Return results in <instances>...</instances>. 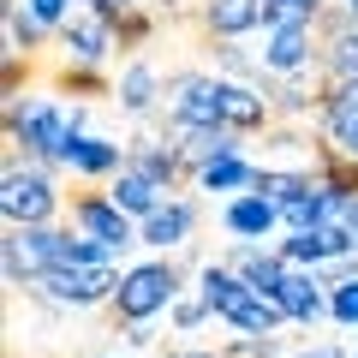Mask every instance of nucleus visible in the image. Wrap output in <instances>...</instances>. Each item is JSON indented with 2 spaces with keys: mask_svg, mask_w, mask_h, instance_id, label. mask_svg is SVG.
Returning <instances> with one entry per match:
<instances>
[{
  "mask_svg": "<svg viewBox=\"0 0 358 358\" xmlns=\"http://www.w3.org/2000/svg\"><path fill=\"white\" fill-rule=\"evenodd\" d=\"M197 197H185V192H173L155 215H143L138 221V245H150V251H167V257H179V251H192V239H197Z\"/></svg>",
  "mask_w": 358,
  "mask_h": 358,
  "instance_id": "8",
  "label": "nucleus"
},
{
  "mask_svg": "<svg viewBox=\"0 0 358 358\" xmlns=\"http://www.w3.org/2000/svg\"><path fill=\"white\" fill-rule=\"evenodd\" d=\"M167 358H173V352H167Z\"/></svg>",
  "mask_w": 358,
  "mask_h": 358,
  "instance_id": "40",
  "label": "nucleus"
},
{
  "mask_svg": "<svg viewBox=\"0 0 358 358\" xmlns=\"http://www.w3.org/2000/svg\"><path fill=\"white\" fill-rule=\"evenodd\" d=\"M257 173H263V162H251V155H221V162H209V167H197V192H227V197H239V192H257Z\"/></svg>",
  "mask_w": 358,
  "mask_h": 358,
  "instance_id": "20",
  "label": "nucleus"
},
{
  "mask_svg": "<svg viewBox=\"0 0 358 358\" xmlns=\"http://www.w3.org/2000/svg\"><path fill=\"white\" fill-rule=\"evenodd\" d=\"M66 215H72V227L78 233H90V239H102V245H114L120 257L138 245V221L126 215V209L108 197V185H84V192H72V203H66Z\"/></svg>",
  "mask_w": 358,
  "mask_h": 358,
  "instance_id": "7",
  "label": "nucleus"
},
{
  "mask_svg": "<svg viewBox=\"0 0 358 358\" xmlns=\"http://www.w3.org/2000/svg\"><path fill=\"white\" fill-rule=\"evenodd\" d=\"M60 209H66V197L54 185V167L6 155V173H0V215H6V227H48V221H60Z\"/></svg>",
  "mask_w": 358,
  "mask_h": 358,
  "instance_id": "3",
  "label": "nucleus"
},
{
  "mask_svg": "<svg viewBox=\"0 0 358 358\" xmlns=\"http://www.w3.org/2000/svg\"><path fill=\"white\" fill-rule=\"evenodd\" d=\"M84 6H96V13H108V18H120V13H131V6H143V0H84Z\"/></svg>",
  "mask_w": 358,
  "mask_h": 358,
  "instance_id": "33",
  "label": "nucleus"
},
{
  "mask_svg": "<svg viewBox=\"0 0 358 358\" xmlns=\"http://www.w3.org/2000/svg\"><path fill=\"white\" fill-rule=\"evenodd\" d=\"M317 78H358V24L322 42V66H317Z\"/></svg>",
  "mask_w": 358,
  "mask_h": 358,
  "instance_id": "24",
  "label": "nucleus"
},
{
  "mask_svg": "<svg viewBox=\"0 0 358 358\" xmlns=\"http://www.w3.org/2000/svg\"><path fill=\"white\" fill-rule=\"evenodd\" d=\"M185 257H150V263H131L126 275H120V287H114V322H155V317H167L173 310V299L185 293Z\"/></svg>",
  "mask_w": 358,
  "mask_h": 358,
  "instance_id": "2",
  "label": "nucleus"
},
{
  "mask_svg": "<svg viewBox=\"0 0 358 358\" xmlns=\"http://www.w3.org/2000/svg\"><path fill=\"white\" fill-rule=\"evenodd\" d=\"M329 322L334 329H358V275L341 287H329Z\"/></svg>",
  "mask_w": 358,
  "mask_h": 358,
  "instance_id": "28",
  "label": "nucleus"
},
{
  "mask_svg": "<svg viewBox=\"0 0 358 358\" xmlns=\"http://www.w3.org/2000/svg\"><path fill=\"white\" fill-rule=\"evenodd\" d=\"M346 6H358V0H346Z\"/></svg>",
  "mask_w": 358,
  "mask_h": 358,
  "instance_id": "38",
  "label": "nucleus"
},
{
  "mask_svg": "<svg viewBox=\"0 0 358 358\" xmlns=\"http://www.w3.org/2000/svg\"><path fill=\"white\" fill-rule=\"evenodd\" d=\"M275 299H281V310H287L293 329H310V322L329 317V287H322L317 268H287V281H281Z\"/></svg>",
  "mask_w": 358,
  "mask_h": 358,
  "instance_id": "16",
  "label": "nucleus"
},
{
  "mask_svg": "<svg viewBox=\"0 0 358 358\" xmlns=\"http://www.w3.org/2000/svg\"><path fill=\"white\" fill-rule=\"evenodd\" d=\"M221 233H227L233 245H263L268 233H281V203L263 192H239L221 203Z\"/></svg>",
  "mask_w": 358,
  "mask_h": 358,
  "instance_id": "11",
  "label": "nucleus"
},
{
  "mask_svg": "<svg viewBox=\"0 0 358 358\" xmlns=\"http://www.w3.org/2000/svg\"><path fill=\"white\" fill-rule=\"evenodd\" d=\"M227 329H233V334H281V329H293V322H287L281 299H268V293H251V299H245V305L227 317Z\"/></svg>",
  "mask_w": 358,
  "mask_h": 358,
  "instance_id": "22",
  "label": "nucleus"
},
{
  "mask_svg": "<svg viewBox=\"0 0 358 358\" xmlns=\"http://www.w3.org/2000/svg\"><path fill=\"white\" fill-rule=\"evenodd\" d=\"M209 317H215V310L203 305V293H197V287H185V293L173 299V310H167V322H173V334H197V329H203Z\"/></svg>",
  "mask_w": 358,
  "mask_h": 358,
  "instance_id": "26",
  "label": "nucleus"
},
{
  "mask_svg": "<svg viewBox=\"0 0 358 358\" xmlns=\"http://www.w3.org/2000/svg\"><path fill=\"white\" fill-rule=\"evenodd\" d=\"M322 143L341 150L346 162H358V114H352V120H329V126H322Z\"/></svg>",
  "mask_w": 358,
  "mask_h": 358,
  "instance_id": "30",
  "label": "nucleus"
},
{
  "mask_svg": "<svg viewBox=\"0 0 358 358\" xmlns=\"http://www.w3.org/2000/svg\"><path fill=\"white\" fill-rule=\"evenodd\" d=\"M60 239L66 227H6L0 239V268H6V287H36L42 275L60 268Z\"/></svg>",
  "mask_w": 358,
  "mask_h": 358,
  "instance_id": "5",
  "label": "nucleus"
},
{
  "mask_svg": "<svg viewBox=\"0 0 358 358\" xmlns=\"http://www.w3.org/2000/svg\"><path fill=\"white\" fill-rule=\"evenodd\" d=\"M227 346V358H281L287 346H281V334H233V341H221Z\"/></svg>",
  "mask_w": 358,
  "mask_h": 358,
  "instance_id": "29",
  "label": "nucleus"
},
{
  "mask_svg": "<svg viewBox=\"0 0 358 358\" xmlns=\"http://www.w3.org/2000/svg\"><path fill=\"white\" fill-rule=\"evenodd\" d=\"M173 358H227V346H192V352H173Z\"/></svg>",
  "mask_w": 358,
  "mask_h": 358,
  "instance_id": "34",
  "label": "nucleus"
},
{
  "mask_svg": "<svg viewBox=\"0 0 358 358\" xmlns=\"http://www.w3.org/2000/svg\"><path fill=\"white\" fill-rule=\"evenodd\" d=\"M257 192L275 197V203H293V197L317 192V167H263L257 173Z\"/></svg>",
  "mask_w": 358,
  "mask_h": 358,
  "instance_id": "23",
  "label": "nucleus"
},
{
  "mask_svg": "<svg viewBox=\"0 0 358 358\" xmlns=\"http://www.w3.org/2000/svg\"><path fill=\"white\" fill-rule=\"evenodd\" d=\"M192 287H197V293H203V305L215 310V322H227L233 310H239L245 299L257 293V287L245 281V275H239V268L227 263V257H221V263H197V281H192Z\"/></svg>",
  "mask_w": 358,
  "mask_h": 358,
  "instance_id": "17",
  "label": "nucleus"
},
{
  "mask_svg": "<svg viewBox=\"0 0 358 358\" xmlns=\"http://www.w3.org/2000/svg\"><path fill=\"white\" fill-rule=\"evenodd\" d=\"M305 6H317V13H322V6H329V0H305Z\"/></svg>",
  "mask_w": 358,
  "mask_h": 358,
  "instance_id": "36",
  "label": "nucleus"
},
{
  "mask_svg": "<svg viewBox=\"0 0 358 358\" xmlns=\"http://www.w3.org/2000/svg\"><path fill=\"white\" fill-rule=\"evenodd\" d=\"M352 358H358V346H352Z\"/></svg>",
  "mask_w": 358,
  "mask_h": 358,
  "instance_id": "39",
  "label": "nucleus"
},
{
  "mask_svg": "<svg viewBox=\"0 0 358 358\" xmlns=\"http://www.w3.org/2000/svg\"><path fill=\"white\" fill-rule=\"evenodd\" d=\"M84 131V108L42 90V96H24V102H6V143L24 150V162H42V167H60L66 143Z\"/></svg>",
  "mask_w": 358,
  "mask_h": 358,
  "instance_id": "1",
  "label": "nucleus"
},
{
  "mask_svg": "<svg viewBox=\"0 0 358 358\" xmlns=\"http://www.w3.org/2000/svg\"><path fill=\"white\" fill-rule=\"evenodd\" d=\"M221 126H233V131H268L275 126V108H268V90L263 84H239V78H227L221 84Z\"/></svg>",
  "mask_w": 358,
  "mask_h": 358,
  "instance_id": "15",
  "label": "nucleus"
},
{
  "mask_svg": "<svg viewBox=\"0 0 358 358\" xmlns=\"http://www.w3.org/2000/svg\"><path fill=\"white\" fill-rule=\"evenodd\" d=\"M108 197H114V203L126 209L131 221H143V215H155V209H162V203H167L173 192H167V185H155L150 173H138V167L126 162V167H120L114 179H108Z\"/></svg>",
  "mask_w": 358,
  "mask_h": 358,
  "instance_id": "19",
  "label": "nucleus"
},
{
  "mask_svg": "<svg viewBox=\"0 0 358 358\" xmlns=\"http://www.w3.org/2000/svg\"><path fill=\"white\" fill-rule=\"evenodd\" d=\"M60 263H90V268H108V263H114L120 268V251H114V245H102V239H90V233H78V227H66Z\"/></svg>",
  "mask_w": 358,
  "mask_h": 358,
  "instance_id": "25",
  "label": "nucleus"
},
{
  "mask_svg": "<svg viewBox=\"0 0 358 358\" xmlns=\"http://www.w3.org/2000/svg\"><path fill=\"white\" fill-rule=\"evenodd\" d=\"M24 6H30V13H36L42 24H48V30H60L66 18H72L78 6H84V0H24Z\"/></svg>",
  "mask_w": 358,
  "mask_h": 358,
  "instance_id": "31",
  "label": "nucleus"
},
{
  "mask_svg": "<svg viewBox=\"0 0 358 358\" xmlns=\"http://www.w3.org/2000/svg\"><path fill=\"white\" fill-rule=\"evenodd\" d=\"M48 42H60V30H48L24 0H6V60L36 54V48H48Z\"/></svg>",
  "mask_w": 358,
  "mask_h": 358,
  "instance_id": "21",
  "label": "nucleus"
},
{
  "mask_svg": "<svg viewBox=\"0 0 358 358\" xmlns=\"http://www.w3.org/2000/svg\"><path fill=\"white\" fill-rule=\"evenodd\" d=\"M197 24L209 42H239L263 30V0H197Z\"/></svg>",
  "mask_w": 358,
  "mask_h": 358,
  "instance_id": "14",
  "label": "nucleus"
},
{
  "mask_svg": "<svg viewBox=\"0 0 358 358\" xmlns=\"http://www.w3.org/2000/svg\"><path fill=\"white\" fill-rule=\"evenodd\" d=\"M287 24H317V6H305V0H263V30H287Z\"/></svg>",
  "mask_w": 358,
  "mask_h": 358,
  "instance_id": "27",
  "label": "nucleus"
},
{
  "mask_svg": "<svg viewBox=\"0 0 358 358\" xmlns=\"http://www.w3.org/2000/svg\"><path fill=\"white\" fill-rule=\"evenodd\" d=\"M346 239H352V251H358V197H352V209H346Z\"/></svg>",
  "mask_w": 358,
  "mask_h": 358,
  "instance_id": "35",
  "label": "nucleus"
},
{
  "mask_svg": "<svg viewBox=\"0 0 358 358\" xmlns=\"http://www.w3.org/2000/svg\"><path fill=\"white\" fill-rule=\"evenodd\" d=\"M281 358H352L346 346H334V341H310V346H287Z\"/></svg>",
  "mask_w": 358,
  "mask_h": 358,
  "instance_id": "32",
  "label": "nucleus"
},
{
  "mask_svg": "<svg viewBox=\"0 0 358 358\" xmlns=\"http://www.w3.org/2000/svg\"><path fill=\"white\" fill-rule=\"evenodd\" d=\"M352 24H358V6H352Z\"/></svg>",
  "mask_w": 358,
  "mask_h": 358,
  "instance_id": "37",
  "label": "nucleus"
},
{
  "mask_svg": "<svg viewBox=\"0 0 358 358\" xmlns=\"http://www.w3.org/2000/svg\"><path fill=\"white\" fill-rule=\"evenodd\" d=\"M221 72H173L162 90L167 126H221Z\"/></svg>",
  "mask_w": 358,
  "mask_h": 358,
  "instance_id": "6",
  "label": "nucleus"
},
{
  "mask_svg": "<svg viewBox=\"0 0 358 358\" xmlns=\"http://www.w3.org/2000/svg\"><path fill=\"white\" fill-rule=\"evenodd\" d=\"M126 268H90V263H60L54 275H42L36 287H24L36 305L60 310V317H72V310H96V305H114V287Z\"/></svg>",
  "mask_w": 358,
  "mask_h": 358,
  "instance_id": "4",
  "label": "nucleus"
},
{
  "mask_svg": "<svg viewBox=\"0 0 358 358\" xmlns=\"http://www.w3.org/2000/svg\"><path fill=\"white\" fill-rule=\"evenodd\" d=\"M60 48L72 54L78 66H108V54L120 48V30H114V18H108V13L78 6V13L60 24Z\"/></svg>",
  "mask_w": 358,
  "mask_h": 358,
  "instance_id": "10",
  "label": "nucleus"
},
{
  "mask_svg": "<svg viewBox=\"0 0 358 358\" xmlns=\"http://www.w3.org/2000/svg\"><path fill=\"white\" fill-rule=\"evenodd\" d=\"M263 66L268 78H305L310 66H322V36L317 24H287V30H263Z\"/></svg>",
  "mask_w": 358,
  "mask_h": 358,
  "instance_id": "9",
  "label": "nucleus"
},
{
  "mask_svg": "<svg viewBox=\"0 0 358 358\" xmlns=\"http://www.w3.org/2000/svg\"><path fill=\"white\" fill-rule=\"evenodd\" d=\"M227 263L239 268V275L257 287V293H268V299L281 293L287 268H293V263L281 257V245H233V251H227Z\"/></svg>",
  "mask_w": 358,
  "mask_h": 358,
  "instance_id": "18",
  "label": "nucleus"
},
{
  "mask_svg": "<svg viewBox=\"0 0 358 358\" xmlns=\"http://www.w3.org/2000/svg\"><path fill=\"white\" fill-rule=\"evenodd\" d=\"M60 167H66L72 179H84V185H108V179H114L120 167H126V143L96 138V131H78V138L66 143Z\"/></svg>",
  "mask_w": 358,
  "mask_h": 358,
  "instance_id": "12",
  "label": "nucleus"
},
{
  "mask_svg": "<svg viewBox=\"0 0 358 358\" xmlns=\"http://www.w3.org/2000/svg\"><path fill=\"white\" fill-rule=\"evenodd\" d=\"M114 358H120V352H114Z\"/></svg>",
  "mask_w": 358,
  "mask_h": 358,
  "instance_id": "41",
  "label": "nucleus"
},
{
  "mask_svg": "<svg viewBox=\"0 0 358 358\" xmlns=\"http://www.w3.org/2000/svg\"><path fill=\"white\" fill-rule=\"evenodd\" d=\"M162 90H167L162 66H155L150 54H138V60H131L126 72L114 78V102L126 108L131 120H150V114H162Z\"/></svg>",
  "mask_w": 358,
  "mask_h": 358,
  "instance_id": "13",
  "label": "nucleus"
}]
</instances>
